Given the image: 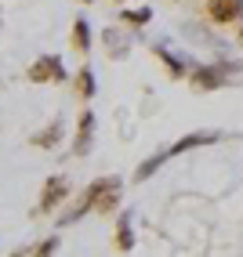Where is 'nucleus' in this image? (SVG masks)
I'll return each mask as SVG.
<instances>
[{"instance_id":"nucleus-1","label":"nucleus","mask_w":243,"mask_h":257,"mask_svg":"<svg viewBox=\"0 0 243 257\" xmlns=\"http://www.w3.org/2000/svg\"><path fill=\"white\" fill-rule=\"evenodd\" d=\"M239 11H243V0H211L214 22H232V19H239Z\"/></svg>"},{"instance_id":"nucleus-2","label":"nucleus","mask_w":243,"mask_h":257,"mask_svg":"<svg viewBox=\"0 0 243 257\" xmlns=\"http://www.w3.org/2000/svg\"><path fill=\"white\" fill-rule=\"evenodd\" d=\"M127 19H131V22H145L149 11H127Z\"/></svg>"}]
</instances>
